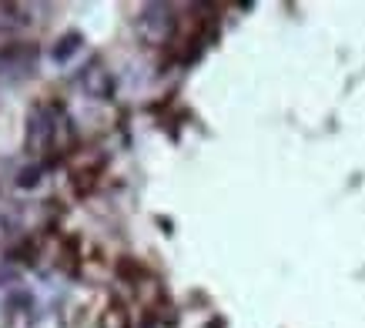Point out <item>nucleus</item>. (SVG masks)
Masks as SVG:
<instances>
[{
  "label": "nucleus",
  "instance_id": "f257e3e1",
  "mask_svg": "<svg viewBox=\"0 0 365 328\" xmlns=\"http://www.w3.org/2000/svg\"><path fill=\"white\" fill-rule=\"evenodd\" d=\"M138 31H141L144 41L151 44H165L171 31H175V11L165 7V4H151L141 11V21H138Z\"/></svg>",
  "mask_w": 365,
  "mask_h": 328
},
{
  "label": "nucleus",
  "instance_id": "f03ea898",
  "mask_svg": "<svg viewBox=\"0 0 365 328\" xmlns=\"http://www.w3.org/2000/svg\"><path fill=\"white\" fill-rule=\"evenodd\" d=\"M81 44V34H67V37H61V44L54 47V61H67V57L78 51Z\"/></svg>",
  "mask_w": 365,
  "mask_h": 328
}]
</instances>
